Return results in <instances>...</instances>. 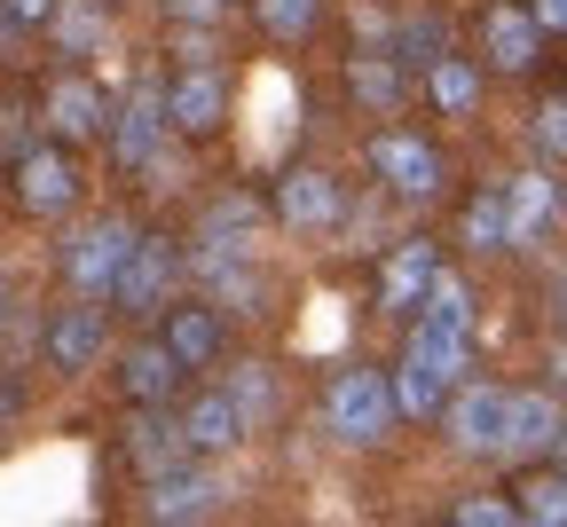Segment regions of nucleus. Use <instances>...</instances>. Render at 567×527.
Here are the masks:
<instances>
[{
	"mask_svg": "<svg viewBox=\"0 0 567 527\" xmlns=\"http://www.w3.org/2000/svg\"><path fill=\"white\" fill-rule=\"evenodd\" d=\"M505 433H513V394L505 386L465 379L450 394V441L457 448H473V457H505Z\"/></svg>",
	"mask_w": 567,
	"mask_h": 527,
	"instance_id": "7ed1b4c3",
	"label": "nucleus"
},
{
	"mask_svg": "<svg viewBox=\"0 0 567 527\" xmlns=\"http://www.w3.org/2000/svg\"><path fill=\"white\" fill-rule=\"evenodd\" d=\"M425 95H434V111H450V118H465V111H473V95H481V71L450 55V63L434 71V80H425Z\"/></svg>",
	"mask_w": 567,
	"mask_h": 527,
	"instance_id": "7c9ffc66",
	"label": "nucleus"
},
{
	"mask_svg": "<svg viewBox=\"0 0 567 527\" xmlns=\"http://www.w3.org/2000/svg\"><path fill=\"white\" fill-rule=\"evenodd\" d=\"M17 197H24V213H40V220L71 213V197H80V182H71L63 149H24V158H17Z\"/></svg>",
	"mask_w": 567,
	"mask_h": 527,
	"instance_id": "1a4fd4ad",
	"label": "nucleus"
},
{
	"mask_svg": "<svg viewBox=\"0 0 567 527\" xmlns=\"http://www.w3.org/2000/svg\"><path fill=\"white\" fill-rule=\"evenodd\" d=\"M434 283H442V252L425 237H402L386 252V268H379V299H386V308H425V291H434Z\"/></svg>",
	"mask_w": 567,
	"mask_h": 527,
	"instance_id": "423d86ee",
	"label": "nucleus"
},
{
	"mask_svg": "<svg viewBox=\"0 0 567 527\" xmlns=\"http://www.w3.org/2000/svg\"><path fill=\"white\" fill-rule=\"evenodd\" d=\"M151 504H158V519H166V527H189V519L213 504V480H205L197 465H182V473L151 480Z\"/></svg>",
	"mask_w": 567,
	"mask_h": 527,
	"instance_id": "b1692460",
	"label": "nucleus"
},
{
	"mask_svg": "<svg viewBox=\"0 0 567 527\" xmlns=\"http://www.w3.org/2000/svg\"><path fill=\"white\" fill-rule=\"evenodd\" d=\"M48 362L55 370H95L103 362V316L95 308H63L48 323Z\"/></svg>",
	"mask_w": 567,
	"mask_h": 527,
	"instance_id": "2eb2a0df",
	"label": "nucleus"
},
{
	"mask_svg": "<svg viewBox=\"0 0 567 527\" xmlns=\"http://www.w3.org/2000/svg\"><path fill=\"white\" fill-rule=\"evenodd\" d=\"M276 213H284V229H308V237H323V229H339V182H323V174H284V189H276Z\"/></svg>",
	"mask_w": 567,
	"mask_h": 527,
	"instance_id": "f8f14e48",
	"label": "nucleus"
},
{
	"mask_svg": "<svg viewBox=\"0 0 567 527\" xmlns=\"http://www.w3.org/2000/svg\"><path fill=\"white\" fill-rule=\"evenodd\" d=\"M567 441V410L536 386V394H513V433H505V457H544V448Z\"/></svg>",
	"mask_w": 567,
	"mask_h": 527,
	"instance_id": "ddd939ff",
	"label": "nucleus"
},
{
	"mask_svg": "<svg viewBox=\"0 0 567 527\" xmlns=\"http://www.w3.org/2000/svg\"><path fill=\"white\" fill-rule=\"evenodd\" d=\"M551 379H559V386H567V347H559V354H551Z\"/></svg>",
	"mask_w": 567,
	"mask_h": 527,
	"instance_id": "a19ab883",
	"label": "nucleus"
},
{
	"mask_svg": "<svg viewBox=\"0 0 567 527\" xmlns=\"http://www.w3.org/2000/svg\"><path fill=\"white\" fill-rule=\"evenodd\" d=\"M394 417H402V410H394V379H379V370H339L331 394H323V425H331V441H347V448L386 441Z\"/></svg>",
	"mask_w": 567,
	"mask_h": 527,
	"instance_id": "f257e3e1",
	"label": "nucleus"
},
{
	"mask_svg": "<svg viewBox=\"0 0 567 527\" xmlns=\"http://www.w3.org/2000/svg\"><path fill=\"white\" fill-rule=\"evenodd\" d=\"M536 48H544L536 9H488V63H496V71H528Z\"/></svg>",
	"mask_w": 567,
	"mask_h": 527,
	"instance_id": "dca6fc26",
	"label": "nucleus"
},
{
	"mask_svg": "<svg viewBox=\"0 0 567 527\" xmlns=\"http://www.w3.org/2000/svg\"><path fill=\"white\" fill-rule=\"evenodd\" d=\"M229 402L245 410V425H268V417H276V379H268L260 362H237V370H229Z\"/></svg>",
	"mask_w": 567,
	"mask_h": 527,
	"instance_id": "c756f323",
	"label": "nucleus"
},
{
	"mask_svg": "<svg viewBox=\"0 0 567 527\" xmlns=\"http://www.w3.org/2000/svg\"><path fill=\"white\" fill-rule=\"evenodd\" d=\"M450 527H520V512H513L505 496H465Z\"/></svg>",
	"mask_w": 567,
	"mask_h": 527,
	"instance_id": "72a5a7b5",
	"label": "nucleus"
},
{
	"mask_svg": "<svg viewBox=\"0 0 567 527\" xmlns=\"http://www.w3.org/2000/svg\"><path fill=\"white\" fill-rule=\"evenodd\" d=\"M182 433H189V448H197V457H221V448H237L252 425H245V410L229 402V386H205V394L182 410Z\"/></svg>",
	"mask_w": 567,
	"mask_h": 527,
	"instance_id": "9b49d317",
	"label": "nucleus"
},
{
	"mask_svg": "<svg viewBox=\"0 0 567 527\" xmlns=\"http://www.w3.org/2000/svg\"><path fill=\"white\" fill-rule=\"evenodd\" d=\"M520 527H567V480H528Z\"/></svg>",
	"mask_w": 567,
	"mask_h": 527,
	"instance_id": "473e14b6",
	"label": "nucleus"
},
{
	"mask_svg": "<svg viewBox=\"0 0 567 527\" xmlns=\"http://www.w3.org/2000/svg\"><path fill=\"white\" fill-rule=\"evenodd\" d=\"M417 323H425V331H450V339H473V291L442 268V283L425 291V308H417Z\"/></svg>",
	"mask_w": 567,
	"mask_h": 527,
	"instance_id": "a878e982",
	"label": "nucleus"
},
{
	"mask_svg": "<svg viewBox=\"0 0 567 527\" xmlns=\"http://www.w3.org/2000/svg\"><path fill=\"white\" fill-rule=\"evenodd\" d=\"M189 268H197V283L221 299V308H260V276H252V260H221V252H189Z\"/></svg>",
	"mask_w": 567,
	"mask_h": 527,
	"instance_id": "4be33fe9",
	"label": "nucleus"
},
{
	"mask_svg": "<svg viewBox=\"0 0 567 527\" xmlns=\"http://www.w3.org/2000/svg\"><path fill=\"white\" fill-rule=\"evenodd\" d=\"M174 9H182V17H213V9H221V0H174Z\"/></svg>",
	"mask_w": 567,
	"mask_h": 527,
	"instance_id": "ea45409f",
	"label": "nucleus"
},
{
	"mask_svg": "<svg viewBox=\"0 0 567 527\" xmlns=\"http://www.w3.org/2000/svg\"><path fill=\"white\" fill-rule=\"evenodd\" d=\"M442 40H450V32H442V17H410V24H402V40H394V63L434 80V71L450 63V48H442Z\"/></svg>",
	"mask_w": 567,
	"mask_h": 527,
	"instance_id": "cd10ccee",
	"label": "nucleus"
},
{
	"mask_svg": "<svg viewBox=\"0 0 567 527\" xmlns=\"http://www.w3.org/2000/svg\"><path fill=\"white\" fill-rule=\"evenodd\" d=\"M316 9H323V0H260V32L268 40H308Z\"/></svg>",
	"mask_w": 567,
	"mask_h": 527,
	"instance_id": "2f4dec72",
	"label": "nucleus"
},
{
	"mask_svg": "<svg viewBox=\"0 0 567 527\" xmlns=\"http://www.w3.org/2000/svg\"><path fill=\"white\" fill-rule=\"evenodd\" d=\"M559 473H567V441H559Z\"/></svg>",
	"mask_w": 567,
	"mask_h": 527,
	"instance_id": "c03bdc74",
	"label": "nucleus"
},
{
	"mask_svg": "<svg viewBox=\"0 0 567 527\" xmlns=\"http://www.w3.org/2000/svg\"><path fill=\"white\" fill-rule=\"evenodd\" d=\"M17 417V386H9V370H0V425Z\"/></svg>",
	"mask_w": 567,
	"mask_h": 527,
	"instance_id": "58836bf2",
	"label": "nucleus"
},
{
	"mask_svg": "<svg viewBox=\"0 0 567 527\" xmlns=\"http://www.w3.org/2000/svg\"><path fill=\"white\" fill-rule=\"evenodd\" d=\"M402 87H410V71H402L394 55H354V63H347V95L363 103V111H394Z\"/></svg>",
	"mask_w": 567,
	"mask_h": 527,
	"instance_id": "6ab92c4d",
	"label": "nucleus"
},
{
	"mask_svg": "<svg viewBox=\"0 0 567 527\" xmlns=\"http://www.w3.org/2000/svg\"><path fill=\"white\" fill-rule=\"evenodd\" d=\"M363 158H371V174H379L394 197H410V205H425V197L442 189V149L417 142V134H379Z\"/></svg>",
	"mask_w": 567,
	"mask_h": 527,
	"instance_id": "20e7f679",
	"label": "nucleus"
},
{
	"mask_svg": "<svg viewBox=\"0 0 567 527\" xmlns=\"http://www.w3.org/2000/svg\"><path fill=\"white\" fill-rule=\"evenodd\" d=\"M134 229L118 213H103V220H87L80 237H71V252H63V283L80 291V308H95L103 291H118V276H126V260H134Z\"/></svg>",
	"mask_w": 567,
	"mask_h": 527,
	"instance_id": "f03ea898",
	"label": "nucleus"
},
{
	"mask_svg": "<svg viewBox=\"0 0 567 527\" xmlns=\"http://www.w3.org/2000/svg\"><path fill=\"white\" fill-rule=\"evenodd\" d=\"M410 362H425V370H434V379L442 386H465V362H473V339H450V331H410V347H402Z\"/></svg>",
	"mask_w": 567,
	"mask_h": 527,
	"instance_id": "393cba45",
	"label": "nucleus"
},
{
	"mask_svg": "<svg viewBox=\"0 0 567 527\" xmlns=\"http://www.w3.org/2000/svg\"><path fill=\"white\" fill-rule=\"evenodd\" d=\"M536 149H544V158H567V103L536 111Z\"/></svg>",
	"mask_w": 567,
	"mask_h": 527,
	"instance_id": "f704fd0d",
	"label": "nucleus"
},
{
	"mask_svg": "<svg viewBox=\"0 0 567 527\" xmlns=\"http://www.w3.org/2000/svg\"><path fill=\"white\" fill-rule=\"evenodd\" d=\"M559 323H567V283H559Z\"/></svg>",
	"mask_w": 567,
	"mask_h": 527,
	"instance_id": "37998d69",
	"label": "nucleus"
},
{
	"mask_svg": "<svg viewBox=\"0 0 567 527\" xmlns=\"http://www.w3.org/2000/svg\"><path fill=\"white\" fill-rule=\"evenodd\" d=\"M0 331H9V283H0Z\"/></svg>",
	"mask_w": 567,
	"mask_h": 527,
	"instance_id": "79ce46f5",
	"label": "nucleus"
},
{
	"mask_svg": "<svg viewBox=\"0 0 567 527\" xmlns=\"http://www.w3.org/2000/svg\"><path fill=\"white\" fill-rule=\"evenodd\" d=\"M48 32H55L63 55H95V48H103V9H95V0H63Z\"/></svg>",
	"mask_w": 567,
	"mask_h": 527,
	"instance_id": "c85d7f7f",
	"label": "nucleus"
},
{
	"mask_svg": "<svg viewBox=\"0 0 567 527\" xmlns=\"http://www.w3.org/2000/svg\"><path fill=\"white\" fill-rule=\"evenodd\" d=\"M9 9H17V24L32 32V24H55V9H63V0H9Z\"/></svg>",
	"mask_w": 567,
	"mask_h": 527,
	"instance_id": "c9c22d12",
	"label": "nucleus"
},
{
	"mask_svg": "<svg viewBox=\"0 0 567 527\" xmlns=\"http://www.w3.org/2000/svg\"><path fill=\"white\" fill-rule=\"evenodd\" d=\"M158 142H166V95L158 87H134L126 111L111 118V149H118V166L142 174V166H158Z\"/></svg>",
	"mask_w": 567,
	"mask_h": 527,
	"instance_id": "39448f33",
	"label": "nucleus"
},
{
	"mask_svg": "<svg viewBox=\"0 0 567 527\" xmlns=\"http://www.w3.org/2000/svg\"><path fill=\"white\" fill-rule=\"evenodd\" d=\"M118 386H126V402H142V410H166V402H174V386H182V354H174L166 339H142V347H126V362H118Z\"/></svg>",
	"mask_w": 567,
	"mask_h": 527,
	"instance_id": "0eeeda50",
	"label": "nucleus"
},
{
	"mask_svg": "<svg viewBox=\"0 0 567 527\" xmlns=\"http://www.w3.org/2000/svg\"><path fill=\"white\" fill-rule=\"evenodd\" d=\"M166 347L182 354V370H205L213 354H221V316L213 308H174L166 316Z\"/></svg>",
	"mask_w": 567,
	"mask_h": 527,
	"instance_id": "412c9836",
	"label": "nucleus"
},
{
	"mask_svg": "<svg viewBox=\"0 0 567 527\" xmlns=\"http://www.w3.org/2000/svg\"><path fill=\"white\" fill-rule=\"evenodd\" d=\"M197 252L245 260V252H252V205H245V197H229V205H205V220H197Z\"/></svg>",
	"mask_w": 567,
	"mask_h": 527,
	"instance_id": "aec40b11",
	"label": "nucleus"
},
{
	"mask_svg": "<svg viewBox=\"0 0 567 527\" xmlns=\"http://www.w3.org/2000/svg\"><path fill=\"white\" fill-rule=\"evenodd\" d=\"M48 126H55L63 142L103 134V87H87V80H55V87H48Z\"/></svg>",
	"mask_w": 567,
	"mask_h": 527,
	"instance_id": "a211bd4d",
	"label": "nucleus"
},
{
	"mask_svg": "<svg viewBox=\"0 0 567 527\" xmlns=\"http://www.w3.org/2000/svg\"><path fill=\"white\" fill-rule=\"evenodd\" d=\"M536 24L544 32H567V0H536Z\"/></svg>",
	"mask_w": 567,
	"mask_h": 527,
	"instance_id": "e433bc0d",
	"label": "nucleus"
},
{
	"mask_svg": "<svg viewBox=\"0 0 567 527\" xmlns=\"http://www.w3.org/2000/svg\"><path fill=\"white\" fill-rule=\"evenodd\" d=\"M450 394H457V386H442L425 362H410V354H402V370H394V410H402V417H442V410H450Z\"/></svg>",
	"mask_w": 567,
	"mask_h": 527,
	"instance_id": "bb28decb",
	"label": "nucleus"
},
{
	"mask_svg": "<svg viewBox=\"0 0 567 527\" xmlns=\"http://www.w3.org/2000/svg\"><path fill=\"white\" fill-rule=\"evenodd\" d=\"M505 205H513V237H520V245H544V237L559 229V182H551L544 166H528V174L505 189Z\"/></svg>",
	"mask_w": 567,
	"mask_h": 527,
	"instance_id": "4468645a",
	"label": "nucleus"
},
{
	"mask_svg": "<svg viewBox=\"0 0 567 527\" xmlns=\"http://www.w3.org/2000/svg\"><path fill=\"white\" fill-rule=\"evenodd\" d=\"M24 40V24H17V9H9V0H0V48H17Z\"/></svg>",
	"mask_w": 567,
	"mask_h": 527,
	"instance_id": "4c0bfd02",
	"label": "nucleus"
},
{
	"mask_svg": "<svg viewBox=\"0 0 567 527\" xmlns=\"http://www.w3.org/2000/svg\"><path fill=\"white\" fill-rule=\"evenodd\" d=\"M457 237H465L473 252H505V245H520V237H513V205H505V189H481V197L465 205V220H457Z\"/></svg>",
	"mask_w": 567,
	"mask_h": 527,
	"instance_id": "5701e85b",
	"label": "nucleus"
},
{
	"mask_svg": "<svg viewBox=\"0 0 567 527\" xmlns=\"http://www.w3.org/2000/svg\"><path fill=\"white\" fill-rule=\"evenodd\" d=\"M182 448H189L182 417H166V410L134 417V465H142V480H166V473H182Z\"/></svg>",
	"mask_w": 567,
	"mask_h": 527,
	"instance_id": "f3484780",
	"label": "nucleus"
},
{
	"mask_svg": "<svg viewBox=\"0 0 567 527\" xmlns=\"http://www.w3.org/2000/svg\"><path fill=\"white\" fill-rule=\"evenodd\" d=\"M221 111H229V80H221V71H182V80L166 87V118L182 126V134H213V126H221Z\"/></svg>",
	"mask_w": 567,
	"mask_h": 527,
	"instance_id": "9d476101",
	"label": "nucleus"
},
{
	"mask_svg": "<svg viewBox=\"0 0 567 527\" xmlns=\"http://www.w3.org/2000/svg\"><path fill=\"white\" fill-rule=\"evenodd\" d=\"M166 283H174V245H166V237H142L111 299H118L126 316H158V308H166Z\"/></svg>",
	"mask_w": 567,
	"mask_h": 527,
	"instance_id": "6e6552de",
	"label": "nucleus"
}]
</instances>
